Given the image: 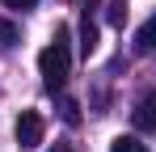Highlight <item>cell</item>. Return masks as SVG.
Instances as JSON below:
<instances>
[{
    "mask_svg": "<svg viewBox=\"0 0 156 152\" xmlns=\"http://www.w3.org/2000/svg\"><path fill=\"white\" fill-rule=\"evenodd\" d=\"M38 68H42V85H47L51 93H59V89H63V80L72 76V55H68V34H63V30H59V42L42 47Z\"/></svg>",
    "mask_w": 156,
    "mask_h": 152,
    "instance_id": "6da1fadb",
    "label": "cell"
},
{
    "mask_svg": "<svg viewBox=\"0 0 156 152\" xmlns=\"http://www.w3.org/2000/svg\"><path fill=\"white\" fill-rule=\"evenodd\" d=\"M13 135H17L21 148H38L42 144V114L38 110H21L17 123H13Z\"/></svg>",
    "mask_w": 156,
    "mask_h": 152,
    "instance_id": "7a4b0ae2",
    "label": "cell"
},
{
    "mask_svg": "<svg viewBox=\"0 0 156 152\" xmlns=\"http://www.w3.org/2000/svg\"><path fill=\"white\" fill-rule=\"evenodd\" d=\"M131 118H135V127H139L144 135H152V131H156V101L144 97L139 106H135V114H131Z\"/></svg>",
    "mask_w": 156,
    "mask_h": 152,
    "instance_id": "3957f363",
    "label": "cell"
},
{
    "mask_svg": "<svg viewBox=\"0 0 156 152\" xmlns=\"http://www.w3.org/2000/svg\"><path fill=\"white\" fill-rule=\"evenodd\" d=\"M93 51H97V25H93V17L84 13V21H80V55L89 59Z\"/></svg>",
    "mask_w": 156,
    "mask_h": 152,
    "instance_id": "277c9868",
    "label": "cell"
},
{
    "mask_svg": "<svg viewBox=\"0 0 156 152\" xmlns=\"http://www.w3.org/2000/svg\"><path fill=\"white\" fill-rule=\"evenodd\" d=\"M110 152H148V144H144L139 135H118V139L110 144Z\"/></svg>",
    "mask_w": 156,
    "mask_h": 152,
    "instance_id": "5b68a950",
    "label": "cell"
},
{
    "mask_svg": "<svg viewBox=\"0 0 156 152\" xmlns=\"http://www.w3.org/2000/svg\"><path fill=\"white\" fill-rule=\"evenodd\" d=\"M105 21L110 25H127V0H110L105 4Z\"/></svg>",
    "mask_w": 156,
    "mask_h": 152,
    "instance_id": "8992f818",
    "label": "cell"
},
{
    "mask_svg": "<svg viewBox=\"0 0 156 152\" xmlns=\"http://www.w3.org/2000/svg\"><path fill=\"white\" fill-rule=\"evenodd\" d=\"M59 114H63V123H68V127L80 123V106H76L72 97H59Z\"/></svg>",
    "mask_w": 156,
    "mask_h": 152,
    "instance_id": "52a82bcc",
    "label": "cell"
},
{
    "mask_svg": "<svg viewBox=\"0 0 156 152\" xmlns=\"http://www.w3.org/2000/svg\"><path fill=\"white\" fill-rule=\"evenodd\" d=\"M152 30H156L152 21L139 25V34H135V51H139V55H144V51H152Z\"/></svg>",
    "mask_w": 156,
    "mask_h": 152,
    "instance_id": "ba28073f",
    "label": "cell"
},
{
    "mask_svg": "<svg viewBox=\"0 0 156 152\" xmlns=\"http://www.w3.org/2000/svg\"><path fill=\"white\" fill-rule=\"evenodd\" d=\"M13 42H17V25H13V21H0V51H9Z\"/></svg>",
    "mask_w": 156,
    "mask_h": 152,
    "instance_id": "9c48e42d",
    "label": "cell"
},
{
    "mask_svg": "<svg viewBox=\"0 0 156 152\" xmlns=\"http://www.w3.org/2000/svg\"><path fill=\"white\" fill-rule=\"evenodd\" d=\"M4 4H9V9H34L38 0H4Z\"/></svg>",
    "mask_w": 156,
    "mask_h": 152,
    "instance_id": "30bf717a",
    "label": "cell"
},
{
    "mask_svg": "<svg viewBox=\"0 0 156 152\" xmlns=\"http://www.w3.org/2000/svg\"><path fill=\"white\" fill-rule=\"evenodd\" d=\"M51 152H72V148H68V144H55V148H51Z\"/></svg>",
    "mask_w": 156,
    "mask_h": 152,
    "instance_id": "8fae6325",
    "label": "cell"
}]
</instances>
